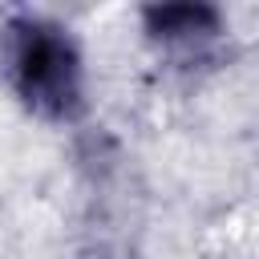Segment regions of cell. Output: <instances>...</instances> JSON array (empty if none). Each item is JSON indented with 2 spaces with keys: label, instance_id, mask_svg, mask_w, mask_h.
<instances>
[{
  "label": "cell",
  "instance_id": "cell-1",
  "mask_svg": "<svg viewBox=\"0 0 259 259\" xmlns=\"http://www.w3.org/2000/svg\"><path fill=\"white\" fill-rule=\"evenodd\" d=\"M16 81L40 109L61 113L77 93L73 49L53 28H28L16 45Z\"/></svg>",
  "mask_w": 259,
  "mask_h": 259
},
{
  "label": "cell",
  "instance_id": "cell-2",
  "mask_svg": "<svg viewBox=\"0 0 259 259\" xmlns=\"http://www.w3.org/2000/svg\"><path fill=\"white\" fill-rule=\"evenodd\" d=\"M146 20L158 36H202L214 28V8L206 0H162L150 8Z\"/></svg>",
  "mask_w": 259,
  "mask_h": 259
}]
</instances>
